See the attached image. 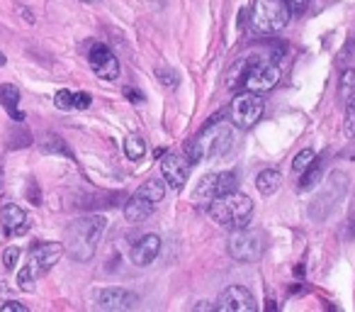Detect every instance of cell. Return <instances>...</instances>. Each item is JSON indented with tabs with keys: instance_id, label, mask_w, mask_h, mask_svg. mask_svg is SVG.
I'll return each instance as SVG.
<instances>
[{
	"instance_id": "cell-1",
	"label": "cell",
	"mask_w": 355,
	"mask_h": 312,
	"mask_svg": "<svg viewBox=\"0 0 355 312\" xmlns=\"http://www.w3.org/2000/svg\"><path fill=\"white\" fill-rule=\"evenodd\" d=\"M105 227H107L105 215H88V217L73 220L69 224V229H66V254L73 261H90L95 256V252H98Z\"/></svg>"
},
{
	"instance_id": "cell-2",
	"label": "cell",
	"mask_w": 355,
	"mask_h": 312,
	"mask_svg": "<svg viewBox=\"0 0 355 312\" xmlns=\"http://www.w3.org/2000/svg\"><path fill=\"white\" fill-rule=\"evenodd\" d=\"M209 217L217 224L229 229H241L251 222L253 217V200L251 195H243L239 190L229 195H219V198L209 200Z\"/></svg>"
},
{
	"instance_id": "cell-3",
	"label": "cell",
	"mask_w": 355,
	"mask_h": 312,
	"mask_svg": "<svg viewBox=\"0 0 355 312\" xmlns=\"http://www.w3.org/2000/svg\"><path fill=\"white\" fill-rule=\"evenodd\" d=\"M292 17V10L287 8L285 0H256L251 8V25L253 30L263 35H272L287 27Z\"/></svg>"
},
{
	"instance_id": "cell-4",
	"label": "cell",
	"mask_w": 355,
	"mask_h": 312,
	"mask_svg": "<svg viewBox=\"0 0 355 312\" xmlns=\"http://www.w3.org/2000/svg\"><path fill=\"white\" fill-rule=\"evenodd\" d=\"M280 81V69L275 66V61H261L256 56V61H243V69L239 71L236 85L243 83L248 90L256 93H266L272 90Z\"/></svg>"
},
{
	"instance_id": "cell-5",
	"label": "cell",
	"mask_w": 355,
	"mask_h": 312,
	"mask_svg": "<svg viewBox=\"0 0 355 312\" xmlns=\"http://www.w3.org/2000/svg\"><path fill=\"white\" fill-rule=\"evenodd\" d=\"M263 237L253 229H232L229 234V242H227V252L232 258L236 261H243V263H251V261H258L263 254Z\"/></svg>"
},
{
	"instance_id": "cell-6",
	"label": "cell",
	"mask_w": 355,
	"mask_h": 312,
	"mask_svg": "<svg viewBox=\"0 0 355 312\" xmlns=\"http://www.w3.org/2000/svg\"><path fill=\"white\" fill-rule=\"evenodd\" d=\"M263 110H266V105H263L261 95H258L256 90H246V93H239L236 98L232 100L229 115H232V122L236 124V127L251 129V127H256V122L263 117Z\"/></svg>"
},
{
	"instance_id": "cell-7",
	"label": "cell",
	"mask_w": 355,
	"mask_h": 312,
	"mask_svg": "<svg viewBox=\"0 0 355 312\" xmlns=\"http://www.w3.org/2000/svg\"><path fill=\"white\" fill-rule=\"evenodd\" d=\"M161 174H163V181L168 183V188L183 190L185 183H188V179H190L188 156H185V154L166 151L161 156Z\"/></svg>"
},
{
	"instance_id": "cell-8",
	"label": "cell",
	"mask_w": 355,
	"mask_h": 312,
	"mask_svg": "<svg viewBox=\"0 0 355 312\" xmlns=\"http://www.w3.org/2000/svg\"><path fill=\"white\" fill-rule=\"evenodd\" d=\"M66 254L64 244L61 242H42V244H35L32 247V254H30V261H27V268L35 273L37 278L44 276L56 261Z\"/></svg>"
},
{
	"instance_id": "cell-9",
	"label": "cell",
	"mask_w": 355,
	"mask_h": 312,
	"mask_svg": "<svg viewBox=\"0 0 355 312\" xmlns=\"http://www.w3.org/2000/svg\"><path fill=\"white\" fill-rule=\"evenodd\" d=\"M93 302L103 310H132V307L139 305V295L127 288H117V286H110V288H100L95 290Z\"/></svg>"
},
{
	"instance_id": "cell-10",
	"label": "cell",
	"mask_w": 355,
	"mask_h": 312,
	"mask_svg": "<svg viewBox=\"0 0 355 312\" xmlns=\"http://www.w3.org/2000/svg\"><path fill=\"white\" fill-rule=\"evenodd\" d=\"M88 61H90V69H93V74L98 76V79L114 81L119 76V61L107 44H100L98 42V44L90 47Z\"/></svg>"
},
{
	"instance_id": "cell-11",
	"label": "cell",
	"mask_w": 355,
	"mask_h": 312,
	"mask_svg": "<svg viewBox=\"0 0 355 312\" xmlns=\"http://www.w3.org/2000/svg\"><path fill=\"white\" fill-rule=\"evenodd\" d=\"M217 310L224 312H253L256 310V297L251 295L246 286H229L227 290L219 295Z\"/></svg>"
},
{
	"instance_id": "cell-12",
	"label": "cell",
	"mask_w": 355,
	"mask_h": 312,
	"mask_svg": "<svg viewBox=\"0 0 355 312\" xmlns=\"http://www.w3.org/2000/svg\"><path fill=\"white\" fill-rule=\"evenodd\" d=\"M340 100H343V132L345 137L355 134V69L345 71L340 79Z\"/></svg>"
},
{
	"instance_id": "cell-13",
	"label": "cell",
	"mask_w": 355,
	"mask_h": 312,
	"mask_svg": "<svg viewBox=\"0 0 355 312\" xmlns=\"http://www.w3.org/2000/svg\"><path fill=\"white\" fill-rule=\"evenodd\" d=\"M0 224H3V237H17L30 227V215L15 203H8L0 208Z\"/></svg>"
},
{
	"instance_id": "cell-14",
	"label": "cell",
	"mask_w": 355,
	"mask_h": 312,
	"mask_svg": "<svg viewBox=\"0 0 355 312\" xmlns=\"http://www.w3.org/2000/svg\"><path fill=\"white\" fill-rule=\"evenodd\" d=\"M161 252V237L158 234H144L137 244L132 247V261L137 266H148Z\"/></svg>"
},
{
	"instance_id": "cell-15",
	"label": "cell",
	"mask_w": 355,
	"mask_h": 312,
	"mask_svg": "<svg viewBox=\"0 0 355 312\" xmlns=\"http://www.w3.org/2000/svg\"><path fill=\"white\" fill-rule=\"evenodd\" d=\"M200 142L205 147V154L209 151L212 156H224L229 151V147H232L234 137H232V129L224 127V124H217V129L212 134H202Z\"/></svg>"
},
{
	"instance_id": "cell-16",
	"label": "cell",
	"mask_w": 355,
	"mask_h": 312,
	"mask_svg": "<svg viewBox=\"0 0 355 312\" xmlns=\"http://www.w3.org/2000/svg\"><path fill=\"white\" fill-rule=\"evenodd\" d=\"M151 213H153V203L141 198V195H132V198L127 200V205H124V220H127L129 224L144 222V220H148Z\"/></svg>"
},
{
	"instance_id": "cell-17",
	"label": "cell",
	"mask_w": 355,
	"mask_h": 312,
	"mask_svg": "<svg viewBox=\"0 0 355 312\" xmlns=\"http://www.w3.org/2000/svg\"><path fill=\"white\" fill-rule=\"evenodd\" d=\"M17 103H20V90H17V85H12V83L0 85V105L10 113V117L15 120V122H25V113L17 110Z\"/></svg>"
},
{
	"instance_id": "cell-18",
	"label": "cell",
	"mask_w": 355,
	"mask_h": 312,
	"mask_svg": "<svg viewBox=\"0 0 355 312\" xmlns=\"http://www.w3.org/2000/svg\"><path fill=\"white\" fill-rule=\"evenodd\" d=\"M166 188H168V183L163 179H148V181H144V183L139 186L137 195H141V198L151 200V203L156 205V203H161V200L166 198Z\"/></svg>"
},
{
	"instance_id": "cell-19",
	"label": "cell",
	"mask_w": 355,
	"mask_h": 312,
	"mask_svg": "<svg viewBox=\"0 0 355 312\" xmlns=\"http://www.w3.org/2000/svg\"><path fill=\"white\" fill-rule=\"evenodd\" d=\"M282 186V174L277 169H266L258 174L256 179V188L261 195H272L277 188Z\"/></svg>"
},
{
	"instance_id": "cell-20",
	"label": "cell",
	"mask_w": 355,
	"mask_h": 312,
	"mask_svg": "<svg viewBox=\"0 0 355 312\" xmlns=\"http://www.w3.org/2000/svg\"><path fill=\"white\" fill-rule=\"evenodd\" d=\"M217 198V174H207L200 179L195 188V200H212Z\"/></svg>"
},
{
	"instance_id": "cell-21",
	"label": "cell",
	"mask_w": 355,
	"mask_h": 312,
	"mask_svg": "<svg viewBox=\"0 0 355 312\" xmlns=\"http://www.w3.org/2000/svg\"><path fill=\"white\" fill-rule=\"evenodd\" d=\"M124 154H127L132 161H139L146 154V142H144V137H139V134H129L127 139H124Z\"/></svg>"
},
{
	"instance_id": "cell-22",
	"label": "cell",
	"mask_w": 355,
	"mask_h": 312,
	"mask_svg": "<svg viewBox=\"0 0 355 312\" xmlns=\"http://www.w3.org/2000/svg\"><path fill=\"white\" fill-rule=\"evenodd\" d=\"M239 190V176L234 171H222L217 174V198L219 195H229Z\"/></svg>"
},
{
	"instance_id": "cell-23",
	"label": "cell",
	"mask_w": 355,
	"mask_h": 312,
	"mask_svg": "<svg viewBox=\"0 0 355 312\" xmlns=\"http://www.w3.org/2000/svg\"><path fill=\"white\" fill-rule=\"evenodd\" d=\"M314 159H316L314 149H302V151L295 156V161H292V174L302 176L311 164H314Z\"/></svg>"
},
{
	"instance_id": "cell-24",
	"label": "cell",
	"mask_w": 355,
	"mask_h": 312,
	"mask_svg": "<svg viewBox=\"0 0 355 312\" xmlns=\"http://www.w3.org/2000/svg\"><path fill=\"white\" fill-rule=\"evenodd\" d=\"M183 154L188 156L190 166H198L200 161H202V156H205V147H202V142H200V137L198 139H190V142H185Z\"/></svg>"
},
{
	"instance_id": "cell-25",
	"label": "cell",
	"mask_w": 355,
	"mask_h": 312,
	"mask_svg": "<svg viewBox=\"0 0 355 312\" xmlns=\"http://www.w3.org/2000/svg\"><path fill=\"white\" fill-rule=\"evenodd\" d=\"M321 179V164H319V161H316L314 159V164H311L309 166V169H306L304 171V174H302V179H300V186H302V188H311V186H314L316 183V181H319Z\"/></svg>"
},
{
	"instance_id": "cell-26",
	"label": "cell",
	"mask_w": 355,
	"mask_h": 312,
	"mask_svg": "<svg viewBox=\"0 0 355 312\" xmlns=\"http://www.w3.org/2000/svg\"><path fill=\"white\" fill-rule=\"evenodd\" d=\"M37 281H40V278L35 276V273L30 271V268L27 266H22V271L17 273V286L22 288V290L25 293H35V286H37Z\"/></svg>"
},
{
	"instance_id": "cell-27",
	"label": "cell",
	"mask_w": 355,
	"mask_h": 312,
	"mask_svg": "<svg viewBox=\"0 0 355 312\" xmlns=\"http://www.w3.org/2000/svg\"><path fill=\"white\" fill-rule=\"evenodd\" d=\"M20 256H22V252L17 247H8L6 252H3V266L8 268V271H15V266H17V261H20Z\"/></svg>"
},
{
	"instance_id": "cell-28",
	"label": "cell",
	"mask_w": 355,
	"mask_h": 312,
	"mask_svg": "<svg viewBox=\"0 0 355 312\" xmlns=\"http://www.w3.org/2000/svg\"><path fill=\"white\" fill-rule=\"evenodd\" d=\"M54 105L59 110H71L73 108V93H71V90H59V93L54 95Z\"/></svg>"
},
{
	"instance_id": "cell-29",
	"label": "cell",
	"mask_w": 355,
	"mask_h": 312,
	"mask_svg": "<svg viewBox=\"0 0 355 312\" xmlns=\"http://www.w3.org/2000/svg\"><path fill=\"white\" fill-rule=\"evenodd\" d=\"M44 149H46V151H56V154L64 151L66 156H71V149L66 147L64 142H59V137H54V134H49V144H44Z\"/></svg>"
},
{
	"instance_id": "cell-30",
	"label": "cell",
	"mask_w": 355,
	"mask_h": 312,
	"mask_svg": "<svg viewBox=\"0 0 355 312\" xmlns=\"http://www.w3.org/2000/svg\"><path fill=\"white\" fill-rule=\"evenodd\" d=\"M156 76L161 79L163 85H175L178 81H180V79H178L175 71H173V69H163V66H161V69H156Z\"/></svg>"
},
{
	"instance_id": "cell-31",
	"label": "cell",
	"mask_w": 355,
	"mask_h": 312,
	"mask_svg": "<svg viewBox=\"0 0 355 312\" xmlns=\"http://www.w3.org/2000/svg\"><path fill=\"white\" fill-rule=\"evenodd\" d=\"M90 103H93V98H90V93H85V90H80V93H73V108H76V110H85V108H90Z\"/></svg>"
},
{
	"instance_id": "cell-32",
	"label": "cell",
	"mask_w": 355,
	"mask_h": 312,
	"mask_svg": "<svg viewBox=\"0 0 355 312\" xmlns=\"http://www.w3.org/2000/svg\"><path fill=\"white\" fill-rule=\"evenodd\" d=\"M287 3V8H290L295 15H300V13H304L306 10V6H309V0H285Z\"/></svg>"
},
{
	"instance_id": "cell-33",
	"label": "cell",
	"mask_w": 355,
	"mask_h": 312,
	"mask_svg": "<svg viewBox=\"0 0 355 312\" xmlns=\"http://www.w3.org/2000/svg\"><path fill=\"white\" fill-rule=\"evenodd\" d=\"M3 312H27V305H22L17 300H8L3 302Z\"/></svg>"
},
{
	"instance_id": "cell-34",
	"label": "cell",
	"mask_w": 355,
	"mask_h": 312,
	"mask_svg": "<svg viewBox=\"0 0 355 312\" xmlns=\"http://www.w3.org/2000/svg\"><path fill=\"white\" fill-rule=\"evenodd\" d=\"M195 310H217V302H198Z\"/></svg>"
},
{
	"instance_id": "cell-35",
	"label": "cell",
	"mask_w": 355,
	"mask_h": 312,
	"mask_svg": "<svg viewBox=\"0 0 355 312\" xmlns=\"http://www.w3.org/2000/svg\"><path fill=\"white\" fill-rule=\"evenodd\" d=\"M124 93H127V98L132 100V103H139V100H141V93H134L132 88H124Z\"/></svg>"
},
{
	"instance_id": "cell-36",
	"label": "cell",
	"mask_w": 355,
	"mask_h": 312,
	"mask_svg": "<svg viewBox=\"0 0 355 312\" xmlns=\"http://www.w3.org/2000/svg\"><path fill=\"white\" fill-rule=\"evenodd\" d=\"M6 61H8V59H6V54L0 51V66H6Z\"/></svg>"
},
{
	"instance_id": "cell-37",
	"label": "cell",
	"mask_w": 355,
	"mask_h": 312,
	"mask_svg": "<svg viewBox=\"0 0 355 312\" xmlns=\"http://www.w3.org/2000/svg\"><path fill=\"white\" fill-rule=\"evenodd\" d=\"M80 3H95V0H80Z\"/></svg>"
}]
</instances>
